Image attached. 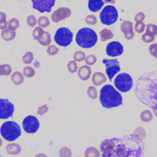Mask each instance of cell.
<instances>
[{"label":"cell","mask_w":157,"mask_h":157,"mask_svg":"<svg viewBox=\"0 0 157 157\" xmlns=\"http://www.w3.org/2000/svg\"><path fill=\"white\" fill-rule=\"evenodd\" d=\"M100 150L103 157H140L144 147L142 142L131 134L104 140Z\"/></svg>","instance_id":"1"},{"label":"cell","mask_w":157,"mask_h":157,"mask_svg":"<svg viewBox=\"0 0 157 157\" xmlns=\"http://www.w3.org/2000/svg\"><path fill=\"white\" fill-rule=\"evenodd\" d=\"M134 94L142 104L151 109L157 105V71L141 75L136 80Z\"/></svg>","instance_id":"2"},{"label":"cell","mask_w":157,"mask_h":157,"mask_svg":"<svg viewBox=\"0 0 157 157\" xmlns=\"http://www.w3.org/2000/svg\"><path fill=\"white\" fill-rule=\"evenodd\" d=\"M99 101L104 108L109 109L123 104L121 94L110 84L105 85L101 88Z\"/></svg>","instance_id":"3"},{"label":"cell","mask_w":157,"mask_h":157,"mask_svg":"<svg viewBox=\"0 0 157 157\" xmlns=\"http://www.w3.org/2000/svg\"><path fill=\"white\" fill-rule=\"evenodd\" d=\"M75 42L78 46L83 48H90L98 42V35L94 30L90 28H80L75 35Z\"/></svg>","instance_id":"4"},{"label":"cell","mask_w":157,"mask_h":157,"mask_svg":"<svg viewBox=\"0 0 157 157\" xmlns=\"http://www.w3.org/2000/svg\"><path fill=\"white\" fill-rule=\"evenodd\" d=\"M0 133L5 140L12 142L21 136V131L17 123L13 121H7L1 125Z\"/></svg>","instance_id":"5"},{"label":"cell","mask_w":157,"mask_h":157,"mask_svg":"<svg viewBox=\"0 0 157 157\" xmlns=\"http://www.w3.org/2000/svg\"><path fill=\"white\" fill-rule=\"evenodd\" d=\"M102 24L110 26L114 24L118 18V12L116 7L112 5L105 6L99 14Z\"/></svg>","instance_id":"6"},{"label":"cell","mask_w":157,"mask_h":157,"mask_svg":"<svg viewBox=\"0 0 157 157\" xmlns=\"http://www.w3.org/2000/svg\"><path fill=\"white\" fill-rule=\"evenodd\" d=\"M113 83L115 88L121 93L129 91L134 84L132 77L125 72L119 74L115 77Z\"/></svg>","instance_id":"7"},{"label":"cell","mask_w":157,"mask_h":157,"mask_svg":"<svg viewBox=\"0 0 157 157\" xmlns=\"http://www.w3.org/2000/svg\"><path fill=\"white\" fill-rule=\"evenodd\" d=\"M73 39V33L67 28L62 27L58 29L54 35L55 43L61 47L69 45Z\"/></svg>","instance_id":"8"},{"label":"cell","mask_w":157,"mask_h":157,"mask_svg":"<svg viewBox=\"0 0 157 157\" xmlns=\"http://www.w3.org/2000/svg\"><path fill=\"white\" fill-rule=\"evenodd\" d=\"M102 62L106 67L105 72L109 80L112 81L113 77L121 70L119 61L117 59H103Z\"/></svg>","instance_id":"9"},{"label":"cell","mask_w":157,"mask_h":157,"mask_svg":"<svg viewBox=\"0 0 157 157\" xmlns=\"http://www.w3.org/2000/svg\"><path fill=\"white\" fill-rule=\"evenodd\" d=\"M39 121L36 117L33 115L26 116L22 121L23 130L28 134H34L39 128Z\"/></svg>","instance_id":"10"},{"label":"cell","mask_w":157,"mask_h":157,"mask_svg":"<svg viewBox=\"0 0 157 157\" xmlns=\"http://www.w3.org/2000/svg\"><path fill=\"white\" fill-rule=\"evenodd\" d=\"M14 105L7 99H0V119H7L13 115Z\"/></svg>","instance_id":"11"},{"label":"cell","mask_w":157,"mask_h":157,"mask_svg":"<svg viewBox=\"0 0 157 157\" xmlns=\"http://www.w3.org/2000/svg\"><path fill=\"white\" fill-rule=\"evenodd\" d=\"M33 8L40 13L50 12L56 0H31Z\"/></svg>","instance_id":"12"},{"label":"cell","mask_w":157,"mask_h":157,"mask_svg":"<svg viewBox=\"0 0 157 157\" xmlns=\"http://www.w3.org/2000/svg\"><path fill=\"white\" fill-rule=\"evenodd\" d=\"M105 51L107 55L109 56H118L123 53V46L120 42L112 41L107 45Z\"/></svg>","instance_id":"13"},{"label":"cell","mask_w":157,"mask_h":157,"mask_svg":"<svg viewBox=\"0 0 157 157\" xmlns=\"http://www.w3.org/2000/svg\"><path fill=\"white\" fill-rule=\"evenodd\" d=\"M71 15V10L66 7H59L56 9L52 14L51 18L55 23H58L67 18H69Z\"/></svg>","instance_id":"14"},{"label":"cell","mask_w":157,"mask_h":157,"mask_svg":"<svg viewBox=\"0 0 157 157\" xmlns=\"http://www.w3.org/2000/svg\"><path fill=\"white\" fill-rule=\"evenodd\" d=\"M121 31L127 40L132 39L134 36L132 23L128 20H124L121 24Z\"/></svg>","instance_id":"15"},{"label":"cell","mask_w":157,"mask_h":157,"mask_svg":"<svg viewBox=\"0 0 157 157\" xmlns=\"http://www.w3.org/2000/svg\"><path fill=\"white\" fill-rule=\"evenodd\" d=\"M78 77L83 81L88 80L91 74V69L90 67L86 65L81 66L78 70Z\"/></svg>","instance_id":"16"},{"label":"cell","mask_w":157,"mask_h":157,"mask_svg":"<svg viewBox=\"0 0 157 157\" xmlns=\"http://www.w3.org/2000/svg\"><path fill=\"white\" fill-rule=\"evenodd\" d=\"M104 6L103 0H88V7L92 12H97Z\"/></svg>","instance_id":"17"},{"label":"cell","mask_w":157,"mask_h":157,"mask_svg":"<svg viewBox=\"0 0 157 157\" xmlns=\"http://www.w3.org/2000/svg\"><path fill=\"white\" fill-rule=\"evenodd\" d=\"M93 83L95 86H100L102 83H105L107 80V78L105 75L100 72H96L93 74L91 78Z\"/></svg>","instance_id":"18"},{"label":"cell","mask_w":157,"mask_h":157,"mask_svg":"<svg viewBox=\"0 0 157 157\" xmlns=\"http://www.w3.org/2000/svg\"><path fill=\"white\" fill-rule=\"evenodd\" d=\"M1 36L2 39L6 41H11L13 40L16 36L15 31L9 28H6L1 32Z\"/></svg>","instance_id":"19"},{"label":"cell","mask_w":157,"mask_h":157,"mask_svg":"<svg viewBox=\"0 0 157 157\" xmlns=\"http://www.w3.org/2000/svg\"><path fill=\"white\" fill-rule=\"evenodd\" d=\"M6 151L7 152L10 154V155H17L20 153L21 151V146L15 143H12V144H9L7 145L6 148Z\"/></svg>","instance_id":"20"},{"label":"cell","mask_w":157,"mask_h":157,"mask_svg":"<svg viewBox=\"0 0 157 157\" xmlns=\"http://www.w3.org/2000/svg\"><path fill=\"white\" fill-rule=\"evenodd\" d=\"M12 82L16 85H21L24 81L23 75L18 71L14 72L11 75Z\"/></svg>","instance_id":"21"},{"label":"cell","mask_w":157,"mask_h":157,"mask_svg":"<svg viewBox=\"0 0 157 157\" xmlns=\"http://www.w3.org/2000/svg\"><path fill=\"white\" fill-rule=\"evenodd\" d=\"M101 40L102 42H105L109 39H111L113 37V34L112 31L108 28H104L100 31Z\"/></svg>","instance_id":"22"},{"label":"cell","mask_w":157,"mask_h":157,"mask_svg":"<svg viewBox=\"0 0 157 157\" xmlns=\"http://www.w3.org/2000/svg\"><path fill=\"white\" fill-rule=\"evenodd\" d=\"M51 35L48 32H44V34L41 37V38L38 40V42L42 46L48 45L51 43Z\"/></svg>","instance_id":"23"},{"label":"cell","mask_w":157,"mask_h":157,"mask_svg":"<svg viewBox=\"0 0 157 157\" xmlns=\"http://www.w3.org/2000/svg\"><path fill=\"white\" fill-rule=\"evenodd\" d=\"M140 120L145 123L149 122L153 119V114L149 110H144L140 113Z\"/></svg>","instance_id":"24"},{"label":"cell","mask_w":157,"mask_h":157,"mask_svg":"<svg viewBox=\"0 0 157 157\" xmlns=\"http://www.w3.org/2000/svg\"><path fill=\"white\" fill-rule=\"evenodd\" d=\"M85 156L86 157H98L100 156V153L97 148L90 147L86 149L85 152Z\"/></svg>","instance_id":"25"},{"label":"cell","mask_w":157,"mask_h":157,"mask_svg":"<svg viewBox=\"0 0 157 157\" xmlns=\"http://www.w3.org/2000/svg\"><path fill=\"white\" fill-rule=\"evenodd\" d=\"M12 72V67L8 64H0V76H7Z\"/></svg>","instance_id":"26"},{"label":"cell","mask_w":157,"mask_h":157,"mask_svg":"<svg viewBox=\"0 0 157 157\" xmlns=\"http://www.w3.org/2000/svg\"><path fill=\"white\" fill-rule=\"evenodd\" d=\"M44 33V31L41 27L40 26L36 27L33 31V37L35 40H38L41 38Z\"/></svg>","instance_id":"27"},{"label":"cell","mask_w":157,"mask_h":157,"mask_svg":"<svg viewBox=\"0 0 157 157\" xmlns=\"http://www.w3.org/2000/svg\"><path fill=\"white\" fill-rule=\"evenodd\" d=\"M37 24L42 28H46L50 25V21L48 17L45 16L40 17L37 20Z\"/></svg>","instance_id":"28"},{"label":"cell","mask_w":157,"mask_h":157,"mask_svg":"<svg viewBox=\"0 0 157 157\" xmlns=\"http://www.w3.org/2000/svg\"><path fill=\"white\" fill-rule=\"evenodd\" d=\"M34 59V55L31 52H27L22 57V60L25 64H30Z\"/></svg>","instance_id":"29"},{"label":"cell","mask_w":157,"mask_h":157,"mask_svg":"<svg viewBox=\"0 0 157 157\" xmlns=\"http://www.w3.org/2000/svg\"><path fill=\"white\" fill-rule=\"evenodd\" d=\"M35 73L34 69L31 66H26L23 69V74L26 77H33Z\"/></svg>","instance_id":"30"},{"label":"cell","mask_w":157,"mask_h":157,"mask_svg":"<svg viewBox=\"0 0 157 157\" xmlns=\"http://www.w3.org/2000/svg\"><path fill=\"white\" fill-rule=\"evenodd\" d=\"M87 94L92 99H96L98 98V91L94 86H90L87 89Z\"/></svg>","instance_id":"31"},{"label":"cell","mask_w":157,"mask_h":157,"mask_svg":"<svg viewBox=\"0 0 157 157\" xmlns=\"http://www.w3.org/2000/svg\"><path fill=\"white\" fill-rule=\"evenodd\" d=\"M155 35L153 34H151L148 32H145L142 36V40L145 43H150L153 42L155 39Z\"/></svg>","instance_id":"32"},{"label":"cell","mask_w":157,"mask_h":157,"mask_svg":"<svg viewBox=\"0 0 157 157\" xmlns=\"http://www.w3.org/2000/svg\"><path fill=\"white\" fill-rule=\"evenodd\" d=\"M67 67L68 71H69L71 73H74V72H77V69H78L77 63L75 62V60L70 61L67 63Z\"/></svg>","instance_id":"33"},{"label":"cell","mask_w":157,"mask_h":157,"mask_svg":"<svg viewBox=\"0 0 157 157\" xmlns=\"http://www.w3.org/2000/svg\"><path fill=\"white\" fill-rule=\"evenodd\" d=\"M19 25H20V23H19L18 20L15 18H11L10 20H9V21L8 22L9 28L12 29H13V30L17 29L18 28Z\"/></svg>","instance_id":"34"},{"label":"cell","mask_w":157,"mask_h":157,"mask_svg":"<svg viewBox=\"0 0 157 157\" xmlns=\"http://www.w3.org/2000/svg\"><path fill=\"white\" fill-rule=\"evenodd\" d=\"M86 58L85 53L82 51H77L75 52L74 55V59L75 61H83Z\"/></svg>","instance_id":"35"},{"label":"cell","mask_w":157,"mask_h":157,"mask_svg":"<svg viewBox=\"0 0 157 157\" xmlns=\"http://www.w3.org/2000/svg\"><path fill=\"white\" fill-rule=\"evenodd\" d=\"M72 155L71 150L70 148H69L67 147H62L60 150H59V155L61 157H64V156H71Z\"/></svg>","instance_id":"36"},{"label":"cell","mask_w":157,"mask_h":157,"mask_svg":"<svg viewBox=\"0 0 157 157\" xmlns=\"http://www.w3.org/2000/svg\"><path fill=\"white\" fill-rule=\"evenodd\" d=\"M58 52L59 48L53 45H49L47 48V52L50 56H54L56 55L58 53Z\"/></svg>","instance_id":"37"},{"label":"cell","mask_w":157,"mask_h":157,"mask_svg":"<svg viewBox=\"0 0 157 157\" xmlns=\"http://www.w3.org/2000/svg\"><path fill=\"white\" fill-rule=\"evenodd\" d=\"M85 21L86 23H87L88 25H94L97 23V18L93 15H89L85 17Z\"/></svg>","instance_id":"38"},{"label":"cell","mask_w":157,"mask_h":157,"mask_svg":"<svg viewBox=\"0 0 157 157\" xmlns=\"http://www.w3.org/2000/svg\"><path fill=\"white\" fill-rule=\"evenodd\" d=\"M85 60L86 64H87L88 65H93L94 64L96 63L97 61V58L94 55L91 54L87 56L85 58Z\"/></svg>","instance_id":"39"},{"label":"cell","mask_w":157,"mask_h":157,"mask_svg":"<svg viewBox=\"0 0 157 157\" xmlns=\"http://www.w3.org/2000/svg\"><path fill=\"white\" fill-rule=\"evenodd\" d=\"M146 31L153 34L155 36H157V25L153 23H150L147 25Z\"/></svg>","instance_id":"40"},{"label":"cell","mask_w":157,"mask_h":157,"mask_svg":"<svg viewBox=\"0 0 157 157\" xmlns=\"http://www.w3.org/2000/svg\"><path fill=\"white\" fill-rule=\"evenodd\" d=\"M145 28V25L143 21L137 22L135 25V31L138 33H142Z\"/></svg>","instance_id":"41"},{"label":"cell","mask_w":157,"mask_h":157,"mask_svg":"<svg viewBox=\"0 0 157 157\" xmlns=\"http://www.w3.org/2000/svg\"><path fill=\"white\" fill-rule=\"evenodd\" d=\"M148 49L150 55L157 59V44L155 43L150 45Z\"/></svg>","instance_id":"42"},{"label":"cell","mask_w":157,"mask_h":157,"mask_svg":"<svg viewBox=\"0 0 157 157\" xmlns=\"http://www.w3.org/2000/svg\"><path fill=\"white\" fill-rule=\"evenodd\" d=\"M26 21H27V24L30 27L34 26L37 23V20H36V17L33 15L28 16L27 17Z\"/></svg>","instance_id":"43"},{"label":"cell","mask_w":157,"mask_h":157,"mask_svg":"<svg viewBox=\"0 0 157 157\" xmlns=\"http://www.w3.org/2000/svg\"><path fill=\"white\" fill-rule=\"evenodd\" d=\"M48 110V106L47 104L42 105L40 106L37 111V114L39 115H42L45 114Z\"/></svg>","instance_id":"44"},{"label":"cell","mask_w":157,"mask_h":157,"mask_svg":"<svg viewBox=\"0 0 157 157\" xmlns=\"http://www.w3.org/2000/svg\"><path fill=\"white\" fill-rule=\"evenodd\" d=\"M145 17V15L144 13H143L142 12H140L135 15L134 20H135L136 23L137 22H141V21H143Z\"/></svg>","instance_id":"45"},{"label":"cell","mask_w":157,"mask_h":157,"mask_svg":"<svg viewBox=\"0 0 157 157\" xmlns=\"http://www.w3.org/2000/svg\"><path fill=\"white\" fill-rule=\"evenodd\" d=\"M7 25H8V23L7 22L6 20H3L0 21V29H6Z\"/></svg>","instance_id":"46"},{"label":"cell","mask_w":157,"mask_h":157,"mask_svg":"<svg viewBox=\"0 0 157 157\" xmlns=\"http://www.w3.org/2000/svg\"><path fill=\"white\" fill-rule=\"evenodd\" d=\"M6 20V15L3 12H0V21Z\"/></svg>","instance_id":"47"},{"label":"cell","mask_w":157,"mask_h":157,"mask_svg":"<svg viewBox=\"0 0 157 157\" xmlns=\"http://www.w3.org/2000/svg\"><path fill=\"white\" fill-rule=\"evenodd\" d=\"M153 113H154L155 115L157 117V105H155V106L153 107Z\"/></svg>","instance_id":"48"},{"label":"cell","mask_w":157,"mask_h":157,"mask_svg":"<svg viewBox=\"0 0 157 157\" xmlns=\"http://www.w3.org/2000/svg\"><path fill=\"white\" fill-rule=\"evenodd\" d=\"M2 141L1 139L0 138V147L2 145Z\"/></svg>","instance_id":"49"},{"label":"cell","mask_w":157,"mask_h":157,"mask_svg":"<svg viewBox=\"0 0 157 157\" xmlns=\"http://www.w3.org/2000/svg\"><path fill=\"white\" fill-rule=\"evenodd\" d=\"M113 0H105V1L106 2H111V1H112Z\"/></svg>","instance_id":"50"},{"label":"cell","mask_w":157,"mask_h":157,"mask_svg":"<svg viewBox=\"0 0 157 157\" xmlns=\"http://www.w3.org/2000/svg\"><path fill=\"white\" fill-rule=\"evenodd\" d=\"M4 1H6V0H4Z\"/></svg>","instance_id":"51"},{"label":"cell","mask_w":157,"mask_h":157,"mask_svg":"<svg viewBox=\"0 0 157 157\" xmlns=\"http://www.w3.org/2000/svg\"><path fill=\"white\" fill-rule=\"evenodd\" d=\"M0 156H1V155H0Z\"/></svg>","instance_id":"52"}]
</instances>
